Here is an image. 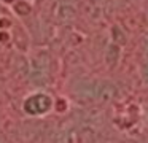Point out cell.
Instances as JSON below:
<instances>
[{"mask_svg": "<svg viewBox=\"0 0 148 143\" xmlns=\"http://www.w3.org/2000/svg\"><path fill=\"white\" fill-rule=\"evenodd\" d=\"M23 108L30 116H42L53 108V99L45 92H37V94L29 95L24 100Z\"/></svg>", "mask_w": 148, "mask_h": 143, "instance_id": "1", "label": "cell"}, {"mask_svg": "<svg viewBox=\"0 0 148 143\" xmlns=\"http://www.w3.org/2000/svg\"><path fill=\"white\" fill-rule=\"evenodd\" d=\"M48 68H49V59L46 54H40L32 60V75L34 79L38 83H45L48 76Z\"/></svg>", "mask_w": 148, "mask_h": 143, "instance_id": "2", "label": "cell"}, {"mask_svg": "<svg viewBox=\"0 0 148 143\" xmlns=\"http://www.w3.org/2000/svg\"><path fill=\"white\" fill-rule=\"evenodd\" d=\"M118 57H119V48L116 46V44L108 46V49H107V53H105V60L108 62L110 67H113L118 62Z\"/></svg>", "mask_w": 148, "mask_h": 143, "instance_id": "3", "label": "cell"}, {"mask_svg": "<svg viewBox=\"0 0 148 143\" xmlns=\"http://www.w3.org/2000/svg\"><path fill=\"white\" fill-rule=\"evenodd\" d=\"M14 11L18 13V14L21 16H26L30 13V5L27 2H16V5H14Z\"/></svg>", "mask_w": 148, "mask_h": 143, "instance_id": "4", "label": "cell"}, {"mask_svg": "<svg viewBox=\"0 0 148 143\" xmlns=\"http://www.w3.org/2000/svg\"><path fill=\"white\" fill-rule=\"evenodd\" d=\"M142 75H143V79L148 83V64L143 65V68H142Z\"/></svg>", "mask_w": 148, "mask_h": 143, "instance_id": "5", "label": "cell"}, {"mask_svg": "<svg viewBox=\"0 0 148 143\" xmlns=\"http://www.w3.org/2000/svg\"><path fill=\"white\" fill-rule=\"evenodd\" d=\"M143 49H145V54L148 56V35L143 38Z\"/></svg>", "mask_w": 148, "mask_h": 143, "instance_id": "6", "label": "cell"}, {"mask_svg": "<svg viewBox=\"0 0 148 143\" xmlns=\"http://www.w3.org/2000/svg\"><path fill=\"white\" fill-rule=\"evenodd\" d=\"M3 25L8 27V25H10V21H8V19H0V27L3 29Z\"/></svg>", "mask_w": 148, "mask_h": 143, "instance_id": "7", "label": "cell"}, {"mask_svg": "<svg viewBox=\"0 0 148 143\" xmlns=\"http://www.w3.org/2000/svg\"><path fill=\"white\" fill-rule=\"evenodd\" d=\"M8 40V34H3V32H0V41H7Z\"/></svg>", "mask_w": 148, "mask_h": 143, "instance_id": "8", "label": "cell"}, {"mask_svg": "<svg viewBox=\"0 0 148 143\" xmlns=\"http://www.w3.org/2000/svg\"><path fill=\"white\" fill-rule=\"evenodd\" d=\"M123 143H137L135 140H126V142H123Z\"/></svg>", "mask_w": 148, "mask_h": 143, "instance_id": "9", "label": "cell"}, {"mask_svg": "<svg viewBox=\"0 0 148 143\" xmlns=\"http://www.w3.org/2000/svg\"><path fill=\"white\" fill-rule=\"evenodd\" d=\"M3 2H7V3H10V2H14V0H3Z\"/></svg>", "mask_w": 148, "mask_h": 143, "instance_id": "10", "label": "cell"}]
</instances>
